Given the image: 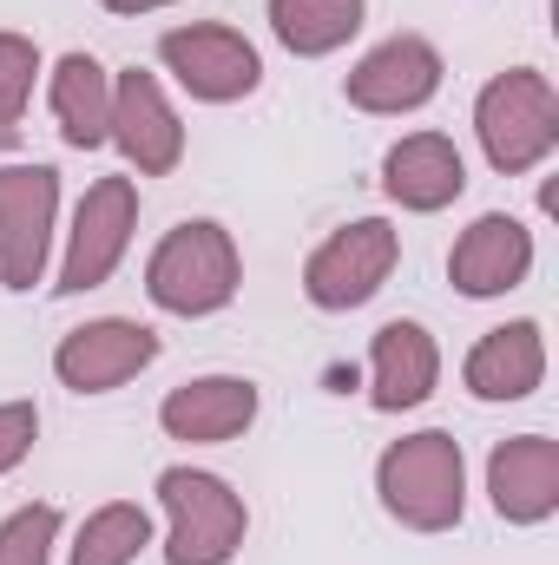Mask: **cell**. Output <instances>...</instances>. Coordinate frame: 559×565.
Segmentation results:
<instances>
[{
    "mask_svg": "<svg viewBox=\"0 0 559 565\" xmlns=\"http://www.w3.org/2000/svg\"><path fill=\"white\" fill-rule=\"evenodd\" d=\"M60 171L53 164H0V282L33 289L53 257Z\"/></svg>",
    "mask_w": 559,
    "mask_h": 565,
    "instance_id": "7",
    "label": "cell"
},
{
    "mask_svg": "<svg viewBox=\"0 0 559 565\" xmlns=\"http://www.w3.org/2000/svg\"><path fill=\"white\" fill-rule=\"evenodd\" d=\"M461 382H467L474 402H527V395L547 382V329H540L534 316L487 329V335L467 349Z\"/></svg>",
    "mask_w": 559,
    "mask_h": 565,
    "instance_id": "15",
    "label": "cell"
},
{
    "mask_svg": "<svg viewBox=\"0 0 559 565\" xmlns=\"http://www.w3.org/2000/svg\"><path fill=\"white\" fill-rule=\"evenodd\" d=\"M53 540H60V507L33 500V507L0 520V565H46L53 559Z\"/></svg>",
    "mask_w": 559,
    "mask_h": 565,
    "instance_id": "21",
    "label": "cell"
},
{
    "mask_svg": "<svg viewBox=\"0 0 559 565\" xmlns=\"http://www.w3.org/2000/svg\"><path fill=\"white\" fill-rule=\"evenodd\" d=\"M106 13H158V7H178V0H99Z\"/></svg>",
    "mask_w": 559,
    "mask_h": 565,
    "instance_id": "24",
    "label": "cell"
},
{
    "mask_svg": "<svg viewBox=\"0 0 559 565\" xmlns=\"http://www.w3.org/2000/svg\"><path fill=\"white\" fill-rule=\"evenodd\" d=\"M158 507L171 520L165 565H231L244 553L251 513H244V493H231V480H218L204 467H165L158 473Z\"/></svg>",
    "mask_w": 559,
    "mask_h": 565,
    "instance_id": "4",
    "label": "cell"
},
{
    "mask_svg": "<svg viewBox=\"0 0 559 565\" xmlns=\"http://www.w3.org/2000/svg\"><path fill=\"white\" fill-rule=\"evenodd\" d=\"M382 191L402 204V211H447L461 191H467V158L447 132H409L382 151Z\"/></svg>",
    "mask_w": 559,
    "mask_h": 565,
    "instance_id": "17",
    "label": "cell"
},
{
    "mask_svg": "<svg viewBox=\"0 0 559 565\" xmlns=\"http://www.w3.org/2000/svg\"><path fill=\"white\" fill-rule=\"evenodd\" d=\"M158 329H145L133 316H99V322H80V329H66L60 335V349H53V375L73 388V395H113V388H126L139 369L158 362Z\"/></svg>",
    "mask_w": 559,
    "mask_h": 565,
    "instance_id": "9",
    "label": "cell"
},
{
    "mask_svg": "<svg viewBox=\"0 0 559 565\" xmlns=\"http://www.w3.org/2000/svg\"><path fill=\"white\" fill-rule=\"evenodd\" d=\"M362 7L369 0H271V33L296 60H323L362 33Z\"/></svg>",
    "mask_w": 559,
    "mask_h": 565,
    "instance_id": "19",
    "label": "cell"
},
{
    "mask_svg": "<svg viewBox=\"0 0 559 565\" xmlns=\"http://www.w3.org/2000/svg\"><path fill=\"white\" fill-rule=\"evenodd\" d=\"M474 139L487 151V164L500 178H527L553 158L559 145V93L547 73L534 66H507L481 86L474 99Z\"/></svg>",
    "mask_w": 559,
    "mask_h": 565,
    "instance_id": "3",
    "label": "cell"
},
{
    "mask_svg": "<svg viewBox=\"0 0 559 565\" xmlns=\"http://www.w3.org/2000/svg\"><path fill=\"white\" fill-rule=\"evenodd\" d=\"M527 270H534V231L520 217H507V211H481L454 237V250H447V277H454L461 296H474V302L520 289Z\"/></svg>",
    "mask_w": 559,
    "mask_h": 565,
    "instance_id": "12",
    "label": "cell"
},
{
    "mask_svg": "<svg viewBox=\"0 0 559 565\" xmlns=\"http://www.w3.org/2000/svg\"><path fill=\"white\" fill-rule=\"evenodd\" d=\"M53 119H60V139L73 151L113 145V73L93 53H66L53 66Z\"/></svg>",
    "mask_w": 559,
    "mask_h": 565,
    "instance_id": "18",
    "label": "cell"
},
{
    "mask_svg": "<svg viewBox=\"0 0 559 565\" xmlns=\"http://www.w3.org/2000/svg\"><path fill=\"white\" fill-rule=\"evenodd\" d=\"M40 79V46L27 33H0V126H20Z\"/></svg>",
    "mask_w": 559,
    "mask_h": 565,
    "instance_id": "22",
    "label": "cell"
},
{
    "mask_svg": "<svg viewBox=\"0 0 559 565\" xmlns=\"http://www.w3.org/2000/svg\"><path fill=\"white\" fill-rule=\"evenodd\" d=\"M238 282H244L238 237L224 224H211V217H184L178 231H165L158 250H151V264H145V296L165 316H184V322L231 309Z\"/></svg>",
    "mask_w": 559,
    "mask_h": 565,
    "instance_id": "2",
    "label": "cell"
},
{
    "mask_svg": "<svg viewBox=\"0 0 559 565\" xmlns=\"http://www.w3.org/2000/svg\"><path fill=\"white\" fill-rule=\"evenodd\" d=\"M145 546H151V513L139 500H106L99 513H86L73 540V565H133Z\"/></svg>",
    "mask_w": 559,
    "mask_h": 565,
    "instance_id": "20",
    "label": "cell"
},
{
    "mask_svg": "<svg viewBox=\"0 0 559 565\" xmlns=\"http://www.w3.org/2000/svg\"><path fill=\"white\" fill-rule=\"evenodd\" d=\"M158 60H165V73H171L191 99H204V106H231V99H251V93L264 86L257 46H251L238 26H224V20L165 26V33H158Z\"/></svg>",
    "mask_w": 559,
    "mask_h": 565,
    "instance_id": "6",
    "label": "cell"
},
{
    "mask_svg": "<svg viewBox=\"0 0 559 565\" xmlns=\"http://www.w3.org/2000/svg\"><path fill=\"white\" fill-rule=\"evenodd\" d=\"M113 145L126 151V164H133L139 178L178 171V158H184V126H178V113H171L158 73L126 66V73L113 79Z\"/></svg>",
    "mask_w": 559,
    "mask_h": 565,
    "instance_id": "11",
    "label": "cell"
},
{
    "mask_svg": "<svg viewBox=\"0 0 559 565\" xmlns=\"http://www.w3.org/2000/svg\"><path fill=\"white\" fill-rule=\"evenodd\" d=\"M487 500L507 526H540L559 513V440L514 434L487 454Z\"/></svg>",
    "mask_w": 559,
    "mask_h": 565,
    "instance_id": "13",
    "label": "cell"
},
{
    "mask_svg": "<svg viewBox=\"0 0 559 565\" xmlns=\"http://www.w3.org/2000/svg\"><path fill=\"white\" fill-rule=\"evenodd\" d=\"M342 93H349L356 113H376V119L421 113V106L441 93V53H434V40H421V33H389L382 46H369V53L349 66Z\"/></svg>",
    "mask_w": 559,
    "mask_h": 565,
    "instance_id": "10",
    "label": "cell"
},
{
    "mask_svg": "<svg viewBox=\"0 0 559 565\" xmlns=\"http://www.w3.org/2000/svg\"><path fill=\"white\" fill-rule=\"evenodd\" d=\"M40 440V408L33 402H0V473H13Z\"/></svg>",
    "mask_w": 559,
    "mask_h": 565,
    "instance_id": "23",
    "label": "cell"
},
{
    "mask_svg": "<svg viewBox=\"0 0 559 565\" xmlns=\"http://www.w3.org/2000/svg\"><path fill=\"white\" fill-rule=\"evenodd\" d=\"M434 382H441V349H434L428 322H415V316L382 322L369 342V402L382 415H402L434 395Z\"/></svg>",
    "mask_w": 559,
    "mask_h": 565,
    "instance_id": "16",
    "label": "cell"
},
{
    "mask_svg": "<svg viewBox=\"0 0 559 565\" xmlns=\"http://www.w3.org/2000/svg\"><path fill=\"white\" fill-rule=\"evenodd\" d=\"M395 264H402V231H395L389 217H356V224L329 231V237L309 250V264H303V296H309L316 309H329V316L362 309V302L382 296V282L395 277Z\"/></svg>",
    "mask_w": 559,
    "mask_h": 565,
    "instance_id": "5",
    "label": "cell"
},
{
    "mask_svg": "<svg viewBox=\"0 0 559 565\" xmlns=\"http://www.w3.org/2000/svg\"><path fill=\"white\" fill-rule=\"evenodd\" d=\"M13 139H20V126H0V151H13Z\"/></svg>",
    "mask_w": 559,
    "mask_h": 565,
    "instance_id": "25",
    "label": "cell"
},
{
    "mask_svg": "<svg viewBox=\"0 0 559 565\" xmlns=\"http://www.w3.org/2000/svg\"><path fill=\"white\" fill-rule=\"evenodd\" d=\"M376 493H382L389 520H402L409 533H447V526H461V513H467V460H461V440L447 427L402 434L376 460Z\"/></svg>",
    "mask_w": 559,
    "mask_h": 565,
    "instance_id": "1",
    "label": "cell"
},
{
    "mask_svg": "<svg viewBox=\"0 0 559 565\" xmlns=\"http://www.w3.org/2000/svg\"><path fill=\"white\" fill-rule=\"evenodd\" d=\"M251 422H257V382H244V375H198L158 402V427L191 447H224Z\"/></svg>",
    "mask_w": 559,
    "mask_h": 565,
    "instance_id": "14",
    "label": "cell"
},
{
    "mask_svg": "<svg viewBox=\"0 0 559 565\" xmlns=\"http://www.w3.org/2000/svg\"><path fill=\"white\" fill-rule=\"evenodd\" d=\"M133 231H139V184L133 178L86 184V198L73 211V231H66V264H60V282L53 289H66V296L99 289V282L126 264Z\"/></svg>",
    "mask_w": 559,
    "mask_h": 565,
    "instance_id": "8",
    "label": "cell"
}]
</instances>
